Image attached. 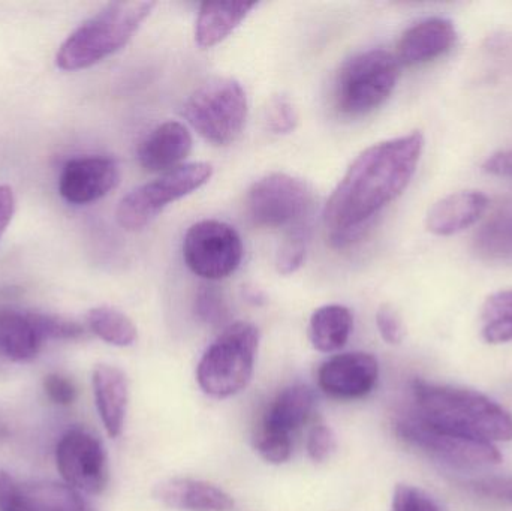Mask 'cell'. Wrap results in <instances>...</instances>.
I'll list each match as a JSON object with an SVG mask.
<instances>
[{
	"label": "cell",
	"instance_id": "cell-1",
	"mask_svg": "<svg viewBox=\"0 0 512 511\" xmlns=\"http://www.w3.org/2000/svg\"><path fill=\"white\" fill-rule=\"evenodd\" d=\"M423 149V134L414 131L373 144L357 156L325 206V227L334 245H346L370 218L402 195Z\"/></svg>",
	"mask_w": 512,
	"mask_h": 511
},
{
	"label": "cell",
	"instance_id": "cell-2",
	"mask_svg": "<svg viewBox=\"0 0 512 511\" xmlns=\"http://www.w3.org/2000/svg\"><path fill=\"white\" fill-rule=\"evenodd\" d=\"M415 416L478 440L512 441V417L483 393L462 387L414 383Z\"/></svg>",
	"mask_w": 512,
	"mask_h": 511
},
{
	"label": "cell",
	"instance_id": "cell-3",
	"mask_svg": "<svg viewBox=\"0 0 512 511\" xmlns=\"http://www.w3.org/2000/svg\"><path fill=\"white\" fill-rule=\"evenodd\" d=\"M155 2H113L77 27L60 45L57 68L80 71L122 50L149 17Z\"/></svg>",
	"mask_w": 512,
	"mask_h": 511
},
{
	"label": "cell",
	"instance_id": "cell-4",
	"mask_svg": "<svg viewBox=\"0 0 512 511\" xmlns=\"http://www.w3.org/2000/svg\"><path fill=\"white\" fill-rule=\"evenodd\" d=\"M259 330L251 323H236L207 348L197 368L201 389L213 398L242 392L254 374Z\"/></svg>",
	"mask_w": 512,
	"mask_h": 511
},
{
	"label": "cell",
	"instance_id": "cell-5",
	"mask_svg": "<svg viewBox=\"0 0 512 511\" xmlns=\"http://www.w3.org/2000/svg\"><path fill=\"white\" fill-rule=\"evenodd\" d=\"M183 116L204 140L228 146L240 137L248 119L245 89L234 78H212L189 96Z\"/></svg>",
	"mask_w": 512,
	"mask_h": 511
},
{
	"label": "cell",
	"instance_id": "cell-6",
	"mask_svg": "<svg viewBox=\"0 0 512 511\" xmlns=\"http://www.w3.org/2000/svg\"><path fill=\"white\" fill-rule=\"evenodd\" d=\"M396 56L369 50L349 59L334 84L336 108L345 116H364L381 107L396 87L400 75Z\"/></svg>",
	"mask_w": 512,
	"mask_h": 511
},
{
	"label": "cell",
	"instance_id": "cell-7",
	"mask_svg": "<svg viewBox=\"0 0 512 511\" xmlns=\"http://www.w3.org/2000/svg\"><path fill=\"white\" fill-rule=\"evenodd\" d=\"M313 209V189L303 180L285 173L261 177L246 195V213L259 228H285L286 233L310 228Z\"/></svg>",
	"mask_w": 512,
	"mask_h": 511
},
{
	"label": "cell",
	"instance_id": "cell-8",
	"mask_svg": "<svg viewBox=\"0 0 512 511\" xmlns=\"http://www.w3.org/2000/svg\"><path fill=\"white\" fill-rule=\"evenodd\" d=\"M213 176L209 162L180 165L129 192L117 207V222L128 231L143 230L165 207L206 185Z\"/></svg>",
	"mask_w": 512,
	"mask_h": 511
},
{
	"label": "cell",
	"instance_id": "cell-9",
	"mask_svg": "<svg viewBox=\"0 0 512 511\" xmlns=\"http://www.w3.org/2000/svg\"><path fill=\"white\" fill-rule=\"evenodd\" d=\"M400 440L423 450L427 455L460 467L496 465L502 461L495 443L468 437L450 429L439 428L411 414L396 423Z\"/></svg>",
	"mask_w": 512,
	"mask_h": 511
},
{
	"label": "cell",
	"instance_id": "cell-10",
	"mask_svg": "<svg viewBox=\"0 0 512 511\" xmlns=\"http://www.w3.org/2000/svg\"><path fill=\"white\" fill-rule=\"evenodd\" d=\"M243 251L236 228L215 219L192 225L183 240V258L189 269L209 281L233 275L242 263Z\"/></svg>",
	"mask_w": 512,
	"mask_h": 511
},
{
	"label": "cell",
	"instance_id": "cell-11",
	"mask_svg": "<svg viewBox=\"0 0 512 511\" xmlns=\"http://www.w3.org/2000/svg\"><path fill=\"white\" fill-rule=\"evenodd\" d=\"M56 464L66 485L86 494H101L108 483L104 444L83 428L69 429L56 447Z\"/></svg>",
	"mask_w": 512,
	"mask_h": 511
},
{
	"label": "cell",
	"instance_id": "cell-12",
	"mask_svg": "<svg viewBox=\"0 0 512 511\" xmlns=\"http://www.w3.org/2000/svg\"><path fill=\"white\" fill-rule=\"evenodd\" d=\"M0 511H93L77 489L56 482L15 480L0 470Z\"/></svg>",
	"mask_w": 512,
	"mask_h": 511
},
{
	"label": "cell",
	"instance_id": "cell-13",
	"mask_svg": "<svg viewBox=\"0 0 512 511\" xmlns=\"http://www.w3.org/2000/svg\"><path fill=\"white\" fill-rule=\"evenodd\" d=\"M120 180L119 165L107 156H80L63 165L59 192L68 203L84 206L110 194Z\"/></svg>",
	"mask_w": 512,
	"mask_h": 511
},
{
	"label": "cell",
	"instance_id": "cell-14",
	"mask_svg": "<svg viewBox=\"0 0 512 511\" xmlns=\"http://www.w3.org/2000/svg\"><path fill=\"white\" fill-rule=\"evenodd\" d=\"M378 378V360L369 353L339 354L327 360L318 371L322 392L342 401L369 395L375 389Z\"/></svg>",
	"mask_w": 512,
	"mask_h": 511
},
{
	"label": "cell",
	"instance_id": "cell-15",
	"mask_svg": "<svg viewBox=\"0 0 512 511\" xmlns=\"http://www.w3.org/2000/svg\"><path fill=\"white\" fill-rule=\"evenodd\" d=\"M456 38V27L450 20L427 18L403 33L397 44V62L415 66L438 59L453 47Z\"/></svg>",
	"mask_w": 512,
	"mask_h": 511
},
{
	"label": "cell",
	"instance_id": "cell-16",
	"mask_svg": "<svg viewBox=\"0 0 512 511\" xmlns=\"http://www.w3.org/2000/svg\"><path fill=\"white\" fill-rule=\"evenodd\" d=\"M192 150V135L180 122L156 126L138 147V162L149 173H167L180 167Z\"/></svg>",
	"mask_w": 512,
	"mask_h": 511
},
{
	"label": "cell",
	"instance_id": "cell-17",
	"mask_svg": "<svg viewBox=\"0 0 512 511\" xmlns=\"http://www.w3.org/2000/svg\"><path fill=\"white\" fill-rule=\"evenodd\" d=\"M489 209V198L480 191H460L433 204L426 227L435 236H454L477 224Z\"/></svg>",
	"mask_w": 512,
	"mask_h": 511
},
{
	"label": "cell",
	"instance_id": "cell-18",
	"mask_svg": "<svg viewBox=\"0 0 512 511\" xmlns=\"http://www.w3.org/2000/svg\"><path fill=\"white\" fill-rule=\"evenodd\" d=\"M45 341L38 312L0 309V359L29 362L38 356Z\"/></svg>",
	"mask_w": 512,
	"mask_h": 511
},
{
	"label": "cell",
	"instance_id": "cell-19",
	"mask_svg": "<svg viewBox=\"0 0 512 511\" xmlns=\"http://www.w3.org/2000/svg\"><path fill=\"white\" fill-rule=\"evenodd\" d=\"M156 500L173 509L230 511L233 498L212 483L194 479H170L155 488Z\"/></svg>",
	"mask_w": 512,
	"mask_h": 511
},
{
	"label": "cell",
	"instance_id": "cell-20",
	"mask_svg": "<svg viewBox=\"0 0 512 511\" xmlns=\"http://www.w3.org/2000/svg\"><path fill=\"white\" fill-rule=\"evenodd\" d=\"M96 407L111 438H117L125 425L129 386L125 372L116 366L99 365L93 371Z\"/></svg>",
	"mask_w": 512,
	"mask_h": 511
},
{
	"label": "cell",
	"instance_id": "cell-21",
	"mask_svg": "<svg viewBox=\"0 0 512 511\" xmlns=\"http://www.w3.org/2000/svg\"><path fill=\"white\" fill-rule=\"evenodd\" d=\"M315 405V395L304 384L286 387L268 405L259 428L291 437L300 426L309 420Z\"/></svg>",
	"mask_w": 512,
	"mask_h": 511
},
{
	"label": "cell",
	"instance_id": "cell-22",
	"mask_svg": "<svg viewBox=\"0 0 512 511\" xmlns=\"http://www.w3.org/2000/svg\"><path fill=\"white\" fill-rule=\"evenodd\" d=\"M255 6V2L203 3L195 23V41L201 48L215 47L240 26Z\"/></svg>",
	"mask_w": 512,
	"mask_h": 511
},
{
	"label": "cell",
	"instance_id": "cell-23",
	"mask_svg": "<svg viewBox=\"0 0 512 511\" xmlns=\"http://www.w3.org/2000/svg\"><path fill=\"white\" fill-rule=\"evenodd\" d=\"M354 327L351 311L342 305L316 309L310 318L309 338L321 353H334L345 347Z\"/></svg>",
	"mask_w": 512,
	"mask_h": 511
},
{
	"label": "cell",
	"instance_id": "cell-24",
	"mask_svg": "<svg viewBox=\"0 0 512 511\" xmlns=\"http://www.w3.org/2000/svg\"><path fill=\"white\" fill-rule=\"evenodd\" d=\"M87 324L98 338L114 347H129L137 341V327L131 318L110 306L90 309Z\"/></svg>",
	"mask_w": 512,
	"mask_h": 511
},
{
	"label": "cell",
	"instance_id": "cell-25",
	"mask_svg": "<svg viewBox=\"0 0 512 511\" xmlns=\"http://www.w3.org/2000/svg\"><path fill=\"white\" fill-rule=\"evenodd\" d=\"M481 323L484 341L493 345L512 342V290L498 291L484 302Z\"/></svg>",
	"mask_w": 512,
	"mask_h": 511
},
{
	"label": "cell",
	"instance_id": "cell-26",
	"mask_svg": "<svg viewBox=\"0 0 512 511\" xmlns=\"http://www.w3.org/2000/svg\"><path fill=\"white\" fill-rule=\"evenodd\" d=\"M309 233L310 228H300L286 233L276 257V269L280 275H291L303 266L309 245Z\"/></svg>",
	"mask_w": 512,
	"mask_h": 511
},
{
	"label": "cell",
	"instance_id": "cell-27",
	"mask_svg": "<svg viewBox=\"0 0 512 511\" xmlns=\"http://www.w3.org/2000/svg\"><path fill=\"white\" fill-rule=\"evenodd\" d=\"M195 314L204 323L218 326L228 317L224 294L213 285H203L195 297Z\"/></svg>",
	"mask_w": 512,
	"mask_h": 511
},
{
	"label": "cell",
	"instance_id": "cell-28",
	"mask_svg": "<svg viewBox=\"0 0 512 511\" xmlns=\"http://www.w3.org/2000/svg\"><path fill=\"white\" fill-rule=\"evenodd\" d=\"M254 444L256 452L261 455L264 461L270 462V464H285L291 458L292 440L291 437H286V435L276 434V432H270L258 426L255 432Z\"/></svg>",
	"mask_w": 512,
	"mask_h": 511
},
{
	"label": "cell",
	"instance_id": "cell-29",
	"mask_svg": "<svg viewBox=\"0 0 512 511\" xmlns=\"http://www.w3.org/2000/svg\"><path fill=\"white\" fill-rule=\"evenodd\" d=\"M480 248L492 257L512 255V219H501L489 225L481 234Z\"/></svg>",
	"mask_w": 512,
	"mask_h": 511
},
{
	"label": "cell",
	"instance_id": "cell-30",
	"mask_svg": "<svg viewBox=\"0 0 512 511\" xmlns=\"http://www.w3.org/2000/svg\"><path fill=\"white\" fill-rule=\"evenodd\" d=\"M298 114L286 96H274L267 108V125L273 134H291L297 128Z\"/></svg>",
	"mask_w": 512,
	"mask_h": 511
},
{
	"label": "cell",
	"instance_id": "cell-31",
	"mask_svg": "<svg viewBox=\"0 0 512 511\" xmlns=\"http://www.w3.org/2000/svg\"><path fill=\"white\" fill-rule=\"evenodd\" d=\"M393 511H441L432 497L415 486L399 485L394 491Z\"/></svg>",
	"mask_w": 512,
	"mask_h": 511
},
{
	"label": "cell",
	"instance_id": "cell-32",
	"mask_svg": "<svg viewBox=\"0 0 512 511\" xmlns=\"http://www.w3.org/2000/svg\"><path fill=\"white\" fill-rule=\"evenodd\" d=\"M468 488L480 497L512 504L511 477H484V479L472 480L468 483Z\"/></svg>",
	"mask_w": 512,
	"mask_h": 511
},
{
	"label": "cell",
	"instance_id": "cell-33",
	"mask_svg": "<svg viewBox=\"0 0 512 511\" xmlns=\"http://www.w3.org/2000/svg\"><path fill=\"white\" fill-rule=\"evenodd\" d=\"M42 384H44L45 395L54 404L68 407V405L74 404L75 399H77V386L71 378L65 377V375L57 374V372L45 375Z\"/></svg>",
	"mask_w": 512,
	"mask_h": 511
},
{
	"label": "cell",
	"instance_id": "cell-34",
	"mask_svg": "<svg viewBox=\"0 0 512 511\" xmlns=\"http://www.w3.org/2000/svg\"><path fill=\"white\" fill-rule=\"evenodd\" d=\"M336 435L327 425H316L307 440V453L316 464L327 461L336 450Z\"/></svg>",
	"mask_w": 512,
	"mask_h": 511
},
{
	"label": "cell",
	"instance_id": "cell-35",
	"mask_svg": "<svg viewBox=\"0 0 512 511\" xmlns=\"http://www.w3.org/2000/svg\"><path fill=\"white\" fill-rule=\"evenodd\" d=\"M376 326L387 344H402L403 338H405V326H403L402 318L390 305H382L378 309Z\"/></svg>",
	"mask_w": 512,
	"mask_h": 511
},
{
	"label": "cell",
	"instance_id": "cell-36",
	"mask_svg": "<svg viewBox=\"0 0 512 511\" xmlns=\"http://www.w3.org/2000/svg\"><path fill=\"white\" fill-rule=\"evenodd\" d=\"M483 170L487 174H492V176L512 179V150H501V152L493 153L484 162Z\"/></svg>",
	"mask_w": 512,
	"mask_h": 511
},
{
	"label": "cell",
	"instance_id": "cell-37",
	"mask_svg": "<svg viewBox=\"0 0 512 511\" xmlns=\"http://www.w3.org/2000/svg\"><path fill=\"white\" fill-rule=\"evenodd\" d=\"M15 213V195L11 186L0 185V239Z\"/></svg>",
	"mask_w": 512,
	"mask_h": 511
}]
</instances>
